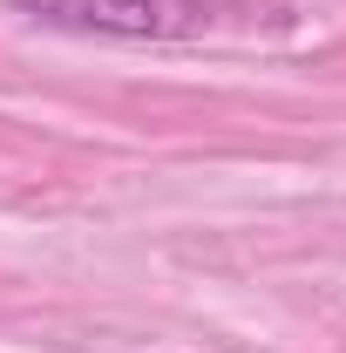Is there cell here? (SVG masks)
Here are the masks:
<instances>
[{"instance_id": "obj_1", "label": "cell", "mask_w": 346, "mask_h": 353, "mask_svg": "<svg viewBox=\"0 0 346 353\" xmlns=\"http://www.w3.org/2000/svg\"><path fill=\"white\" fill-rule=\"evenodd\" d=\"M7 7L41 28L102 41H197L217 28V0H7Z\"/></svg>"}]
</instances>
